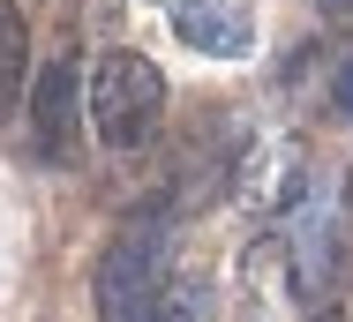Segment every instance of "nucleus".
I'll list each match as a JSON object with an SVG mask.
<instances>
[{
    "instance_id": "1",
    "label": "nucleus",
    "mask_w": 353,
    "mask_h": 322,
    "mask_svg": "<svg viewBox=\"0 0 353 322\" xmlns=\"http://www.w3.org/2000/svg\"><path fill=\"white\" fill-rule=\"evenodd\" d=\"M158 113H165V75L143 53H105L90 67V128H98V142L136 150V142H150Z\"/></svg>"
},
{
    "instance_id": "2",
    "label": "nucleus",
    "mask_w": 353,
    "mask_h": 322,
    "mask_svg": "<svg viewBox=\"0 0 353 322\" xmlns=\"http://www.w3.org/2000/svg\"><path fill=\"white\" fill-rule=\"evenodd\" d=\"M158 292H165V225L143 217L98 255V322H143Z\"/></svg>"
},
{
    "instance_id": "3",
    "label": "nucleus",
    "mask_w": 353,
    "mask_h": 322,
    "mask_svg": "<svg viewBox=\"0 0 353 322\" xmlns=\"http://www.w3.org/2000/svg\"><path fill=\"white\" fill-rule=\"evenodd\" d=\"M90 105V75L75 67V53H61V61H46V75L30 83V128H38V150L46 158H61L75 142V113Z\"/></svg>"
},
{
    "instance_id": "4",
    "label": "nucleus",
    "mask_w": 353,
    "mask_h": 322,
    "mask_svg": "<svg viewBox=\"0 0 353 322\" xmlns=\"http://www.w3.org/2000/svg\"><path fill=\"white\" fill-rule=\"evenodd\" d=\"M173 30L188 53H211V61H241L256 45V30L233 0H173Z\"/></svg>"
},
{
    "instance_id": "5",
    "label": "nucleus",
    "mask_w": 353,
    "mask_h": 322,
    "mask_svg": "<svg viewBox=\"0 0 353 322\" xmlns=\"http://www.w3.org/2000/svg\"><path fill=\"white\" fill-rule=\"evenodd\" d=\"M301 195V158L285 142H256L248 150V173H241V202L248 210H285Z\"/></svg>"
},
{
    "instance_id": "6",
    "label": "nucleus",
    "mask_w": 353,
    "mask_h": 322,
    "mask_svg": "<svg viewBox=\"0 0 353 322\" xmlns=\"http://www.w3.org/2000/svg\"><path fill=\"white\" fill-rule=\"evenodd\" d=\"M211 315H218V300H211L203 277H165V292L150 300L143 322H211Z\"/></svg>"
},
{
    "instance_id": "7",
    "label": "nucleus",
    "mask_w": 353,
    "mask_h": 322,
    "mask_svg": "<svg viewBox=\"0 0 353 322\" xmlns=\"http://www.w3.org/2000/svg\"><path fill=\"white\" fill-rule=\"evenodd\" d=\"M23 67H30V30H23V8H15V0H0V105H15Z\"/></svg>"
},
{
    "instance_id": "8",
    "label": "nucleus",
    "mask_w": 353,
    "mask_h": 322,
    "mask_svg": "<svg viewBox=\"0 0 353 322\" xmlns=\"http://www.w3.org/2000/svg\"><path fill=\"white\" fill-rule=\"evenodd\" d=\"M339 113H346V120H353V61L339 67Z\"/></svg>"
},
{
    "instance_id": "9",
    "label": "nucleus",
    "mask_w": 353,
    "mask_h": 322,
    "mask_svg": "<svg viewBox=\"0 0 353 322\" xmlns=\"http://www.w3.org/2000/svg\"><path fill=\"white\" fill-rule=\"evenodd\" d=\"M323 15H339V23H353V0H323Z\"/></svg>"
},
{
    "instance_id": "10",
    "label": "nucleus",
    "mask_w": 353,
    "mask_h": 322,
    "mask_svg": "<svg viewBox=\"0 0 353 322\" xmlns=\"http://www.w3.org/2000/svg\"><path fill=\"white\" fill-rule=\"evenodd\" d=\"M316 322H346V315H339V308H323V315H316Z\"/></svg>"
}]
</instances>
